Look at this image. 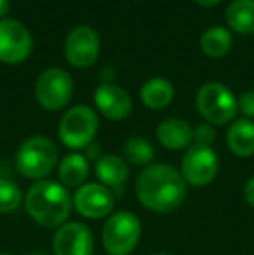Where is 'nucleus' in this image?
Returning a JSON list of instances; mask_svg holds the SVG:
<instances>
[{
	"label": "nucleus",
	"instance_id": "19",
	"mask_svg": "<svg viewBox=\"0 0 254 255\" xmlns=\"http://www.w3.org/2000/svg\"><path fill=\"white\" fill-rule=\"evenodd\" d=\"M225 16L234 31L242 35L254 33V0H234Z\"/></svg>",
	"mask_w": 254,
	"mask_h": 255
},
{
	"label": "nucleus",
	"instance_id": "15",
	"mask_svg": "<svg viewBox=\"0 0 254 255\" xmlns=\"http://www.w3.org/2000/svg\"><path fill=\"white\" fill-rule=\"evenodd\" d=\"M227 144L230 151L241 158L254 154V122L249 118H239L232 124L227 134Z\"/></svg>",
	"mask_w": 254,
	"mask_h": 255
},
{
	"label": "nucleus",
	"instance_id": "29",
	"mask_svg": "<svg viewBox=\"0 0 254 255\" xmlns=\"http://www.w3.org/2000/svg\"><path fill=\"white\" fill-rule=\"evenodd\" d=\"M0 255H10V254H5V252H2V254H0Z\"/></svg>",
	"mask_w": 254,
	"mask_h": 255
},
{
	"label": "nucleus",
	"instance_id": "2",
	"mask_svg": "<svg viewBox=\"0 0 254 255\" xmlns=\"http://www.w3.org/2000/svg\"><path fill=\"white\" fill-rule=\"evenodd\" d=\"M26 212L42 228H61L71 210V196L63 184L54 181H38L24 196Z\"/></svg>",
	"mask_w": 254,
	"mask_h": 255
},
{
	"label": "nucleus",
	"instance_id": "9",
	"mask_svg": "<svg viewBox=\"0 0 254 255\" xmlns=\"http://www.w3.org/2000/svg\"><path fill=\"white\" fill-rule=\"evenodd\" d=\"M33 40L24 24L16 19H0V61L17 64L31 52Z\"/></svg>",
	"mask_w": 254,
	"mask_h": 255
},
{
	"label": "nucleus",
	"instance_id": "7",
	"mask_svg": "<svg viewBox=\"0 0 254 255\" xmlns=\"http://www.w3.org/2000/svg\"><path fill=\"white\" fill-rule=\"evenodd\" d=\"M37 101L44 110L58 111L70 103L73 96L71 77L61 68H47L42 71L35 85Z\"/></svg>",
	"mask_w": 254,
	"mask_h": 255
},
{
	"label": "nucleus",
	"instance_id": "3",
	"mask_svg": "<svg viewBox=\"0 0 254 255\" xmlns=\"http://www.w3.org/2000/svg\"><path fill=\"white\" fill-rule=\"evenodd\" d=\"M58 163V148L49 137L33 135L19 146L16 153V167L28 179H44Z\"/></svg>",
	"mask_w": 254,
	"mask_h": 255
},
{
	"label": "nucleus",
	"instance_id": "1",
	"mask_svg": "<svg viewBox=\"0 0 254 255\" xmlns=\"http://www.w3.org/2000/svg\"><path fill=\"white\" fill-rule=\"evenodd\" d=\"M134 189L138 202L157 214L176 210L187 196V182L181 172L166 163H152L143 168Z\"/></svg>",
	"mask_w": 254,
	"mask_h": 255
},
{
	"label": "nucleus",
	"instance_id": "12",
	"mask_svg": "<svg viewBox=\"0 0 254 255\" xmlns=\"http://www.w3.org/2000/svg\"><path fill=\"white\" fill-rule=\"evenodd\" d=\"M52 250L54 255H92L94 238L91 229L80 222H66L56 231Z\"/></svg>",
	"mask_w": 254,
	"mask_h": 255
},
{
	"label": "nucleus",
	"instance_id": "21",
	"mask_svg": "<svg viewBox=\"0 0 254 255\" xmlns=\"http://www.w3.org/2000/svg\"><path fill=\"white\" fill-rule=\"evenodd\" d=\"M124 156H126V160L131 161L132 165L148 167V165H152L155 151H153V146L150 144L146 139L131 137L126 144H124Z\"/></svg>",
	"mask_w": 254,
	"mask_h": 255
},
{
	"label": "nucleus",
	"instance_id": "18",
	"mask_svg": "<svg viewBox=\"0 0 254 255\" xmlns=\"http://www.w3.org/2000/svg\"><path fill=\"white\" fill-rule=\"evenodd\" d=\"M59 181L64 188H80L89 175V161L84 154L71 153L61 160L58 168Z\"/></svg>",
	"mask_w": 254,
	"mask_h": 255
},
{
	"label": "nucleus",
	"instance_id": "28",
	"mask_svg": "<svg viewBox=\"0 0 254 255\" xmlns=\"http://www.w3.org/2000/svg\"><path fill=\"white\" fill-rule=\"evenodd\" d=\"M150 255H169V254H162V252H159V254H150Z\"/></svg>",
	"mask_w": 254,
	"mask_h": 255
},
{
	"label": "nucleus",
	"instance_id": "26",
	"mask_svg": "<svg viewBox=\"0 0 254 255\" xmlns=\"http://www.w3.org/2000/svg\"><path fill=\"white\" fill-rule=\"evenodd\" d=\"M9 7H10L9 0H0V17H2V19H3V16L9 12Z\"/></svg>",
	"mask_w": 254,
	"mask_h": 255
},
{
	"label": "nucleus",
	"instance_id": "4",
	"mask_svg": "<svg viewBox=\"0 0 254 255\" xmlns=\"http://www.w3.org/2000/svg\"><path fill=\"white\" fill-rule=\"evenodd\" d=\"M197 108L207 124L225 125L235 118L239 101L235 99L234 92L223 84L211 82L200 87L197 94Z\"/></svg>",
	"mask_w": 254,
	"mask_h": 255
},
{
	"label": "nucleus",
	"instance_id": "30",
	"mask_svg": "<svg viewBox=\"0 0 254 255\" xmlns=\"http://www.w3.org/2000/svg\"><path fill=\"white\" fill-rule=\"evenodd\" d=\"M33 255H40V254H33Z\"/></svg>",
	"mask_w": 254,
	"mask_h": 255
},
{
	"label": "nucleus",
	"instance_id": "11",
	"mask_svg": "<svg viewBox=\"0 0 254 255\" xmlns=\"http://www.w3.org/2000/svg\"><path fill=\"white\" fill-rule=\"evenodd\" d=\"M73 205L82 217L101 219L112 214L115 196L103 184H84L75 193Z\"/></svg>",
	"mask_w": 254,
	"mask_h": 255
},
{
	"label": "nucleus",
	"instance_id": "27",
	"mask_svg": "<svg viewBox=\"0 0 254 255\" xmlns=\"http://www.w3.org/2000/svg\"><path fill=\"white\" fill-rule=\"evenodd\" d=\"M193 2H197L199 5H202V7H214V5H218L221 0H193Z\"/></svg>",
	"mask_w": 254,
	"mask_h": 255
},
{
	"label": "nucleus",
	"instance_id": "17",
	"mask_svg": "<svg viewBox=\"0 0 254 255\" xmlns=\"http://www.w3.org/2000/svg\"><path fill=\"white\" fill-rule=\"evenodd\" d=\"M96 177L106 188H119L129 177V168L124 158L105 154L96 161Z\"/></svg>",
	"mask_w": 254,
	"mask_h": 255
},
{
	"label": "nucleus",
	"instance_id": "10",
	"mask_svg": "<svg viewBox=\"0 0 254 255\" xmlns=\"http://www.w3.org/2000/svg\"><path fill=\"white\" fill-rule=\"evenodd\" d=\"M66 61L75 68H89L99 54V37L91 26H77L68 33L64 42Z\"/></svg>",
	"mask_w": 254,
	"mask_h": 255
},
{
	"label": "nucleus",
	"instance_id": "14",
	"mask_svg": "<svg viewBox=\"0 0 254 255\" xmlns=\"http://www.w3.org/2000/svg\"><path fill=\"white\" fill-rule=\"evenodd\" d=\"M157 139L164 148L178 151L193 142V128L181 118H167L157 127Z\"/></svg>",
	"mask_w": 254,
	"mask_h": 255
},
{
	"label": "nucleus",
	"instance_id": "13",
	"mask_svg": "<svg viewBox=\"0 0 254 255\" xmlns=\"http://www.w3.org/2000/svg\"><path fill=\"white\" fill-rule=\"evenodd\" d=\"M96 108L108 120H124L132 110L131 96L122 87L105 82L94 91Z\"/></svg>",
	"mask_w": 254,
	"mask_h": 255
},
{
	"label": "nucleus",
	"instance_id": "20",
	"mask_svg": "<svg viewBox=\"0 0 254 255\" xmlns=\"http://www.w3.org/2000/svg\"><path fill=\"white\" fill-rule=\"evenodd\" d=\"M202 52L209 57H223L232 49V33L221 26L209 28L200 38Z\"/></svg>",
	"mask_w": 254,
	"mask_h": 255
},
{
	"label": "nucleus",
	"instance_id": "23",
	"mask_svg": "<svg viewBox=\"0 0 254 255\" xmlns=\"http://www.w3.org/2000/svg\"><path fill=\"white\" fill-rule=\"evenodd\" d=\"M214 139H216V132L211 127V124H202L197 128H193V142L197 146H207V148H211Z\"/></svg>",
	"mask_w": 254,
	"mask_h": 255
},
{
	"label": "nucleus",
	"instance_id": "5",
	"mask_svg": "<svg viewBox=\"0 0 254 255\" xmlns=\"http://www.w3.org/2000/svg\"><path fill=\"white\" fill-rule=\"evenodd\" d=\"M98 132V117L89 106H73L59 122V141L70 149H82L92 144Z\"/></svg>",
	"mask_w": 254,
	"mask_h": 255
},
{
	"label": "nucleus",
	"instance_id": "8",
	"mask_svg": "<svg viewBox=\"0 0 254 255\" xmlns=\"http://www.w3.org/2000/svg\"><path fill=\"white\" fill-rule=\"evenodd\" d=\"M218 156L207 146L193 144L181 160V175L185 182L197 188L211 184L218 174Z\"/></svg>",
	"mask_w": 254,
	"mask_h": 255
},
{
	"label": "nucleus",
	"instance_id": "6",
	"mask_svg": "<svg viewBox=\"0 0 254 255\" xmlns=\"http://www.w3.org/2000/svg\"><path fill=\"white\" fill-rule=\"evenodd\" d=\"M141 236V222L131 212L110 215L103 228V247L110 255H129Z\"/></svg>",
	"mask_w": 254,
	"mask_h": 255
},
{
	"label": "nucleus",
	"instance_id": "22",
	"mask_svg": "<svg viewBox=\"0 0 254 255\" xmlns=\"http://www.w3.org/2000/svg\"><path fill=\"white\" fill-rule=\"evenodd\" d=\"M21 189L9 179L0 177V214H10L23 202Z\"/></svg>",
	"mask_w": 254,
	"mask_h": 255
},
{
	"label": "nucleus",
	"instance_id": "24",
	"mask_svg": "<svg viewBox=\"0 0 254 255\" xmlns=\"http://www.w3.org/2000/svg\"><path fill=\"white\" fill-rule=\"evenodd\" d=\"M239 110L249 118H254V91H248L239 99Z\"/></svg>",
	"mask_w": 254,
	"mask_h": 255
},
{
	"label": "nucleus",
	"instance_id": "16",
	"mask_svg": "<svg viewBox=\"0 0 254 255\" xmlns=\"http://www.w3.org/2000/svg\"><path fill=\"white\" fill-rule=\"evenodd\" d=\"M141 101L150 110H162L167 104H171L174 98V87L167 78L164 77H153L143 84L141 91Z\"/></svg>",
	"mask_w": 254,
	"mask_h": 255
},
{
	"label": "nucleus",
	"instance_id": "25",
	"mask_svg": "<svg viewBox=\"0 0 254 255\" xmlns=\"http://www.w3.org/2000/svg\"><path fill=\"white\" fill-rule=\"evenodd\" d=\"M244 198H246V202H248L254 208V175H253L251 179H249L248 182H246V186H244Z\"/></svg>",
	"mask_w": 254,
	"mask_h": 255
}]
</instances>
